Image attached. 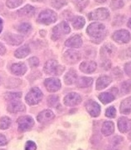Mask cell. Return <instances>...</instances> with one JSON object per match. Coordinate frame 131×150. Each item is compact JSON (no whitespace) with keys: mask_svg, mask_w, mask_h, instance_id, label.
<instances>
[{"mask_svg":"<svg viewBox=\"0 0 131 150\" xmlns=\"http://www.w3.org/2000/svg\"><path fill=\"white\" fill-rule=\"evenodd\" d=\"M86 110L89 112L90 115L92 117H98L100 113V106L96 102L93 100H90L85 105Z\"/></svg>","mask_w":131,"mask_h":150,"instance_id":"e0dca14e","label":"cell"},{"mask_svg":"<svg viewBox=\"0 0 131 150\" xmlns=\"http://www.w3.org/2000/svg\"><path fill=\"white\" fill-rule=\"evenodd\" d=\"M17 123L18 124L19 131L24 132L32 129V127L34 125V120L30 116H22L18 118Z\"/></svg>","mask_w":131,"mask_h":150,"instance_id":"9c48e42d","label":"cell"},{"mask_svg":"<svg viewBox=\"0 0 131 150\" xmlns=\"http://www.w3.org/2000/svg\"><path fill=\"white\" fill-rule=\"evenodd\" d=\"M86 32L92 38V42L99 43L105 37V26L101 23H92L88 26Z\"/></svg>","mask_w":131,"mask_h":150,"instance_id":"6da1fadb","label":"cell"},{"mask_svg":"<svg viewBox=\"0 0 131 150\" xmlns=\"http://www.w3.org/2000/svg\"><path fill=\"white\" fill-rule=\"evenodd\" d=\"M125 5V3L123 0H111L110 2V8L113 10H117L123 8Z\"/></svg>","mask_w":131,"mask_h":150,"instance_id":"d6a6232c","label":"cell"},{"mask_svg":"<svg viewBox=\"0 0 131 150\" xmlns=\"http://www.w3.org/2000/svg\"><path fill=\"white\" fill-rule=\"evenodd\" d=\"M65 45L71 48H81L82 45V38L78 34H75L65 42Z\"/></svg>","mask_w":131,"mask_h":150,"instance_id":"2e32d148","label":"cell"},{"mask_svg":"<svg viewBox=\"0 0 131 150\" xmlns=\"http://www.w3.org/2000/svg\"><path fill=\"white\" fill-rule=\"evenodd\" d=\"M106 150H117L116 149H114V148H109V149H107Z\"/></svg>","mask_w":131,"mask_h":150,"instance_id":"816d5d0a","label":"cell"},{"mask_svg":"<svg viewBox=\"0 0 131 150\" xmlns=\"http://www.w3.org/2000/svg\"><path fill=\"white\" fill-rule=\"evenodd\" d=\"M97 64L94 61H84L80 65V70L85 74H91L95 71Z\"/></svg>","mask_w":131,"mask_h":150,"instance_id":"ac0fdd59","label":"cell"},{"mask_svg":"<svg viewBox=\"0 0 131 150\" xmlns=\"http://www.w3.org/2000/svg\"><path fill=\"white\" fill-rule=\"evenodd\" d=\"M54 118H55L54 112L52 110H50V109H47V110H43L42 112H40L37 115V119L39 123H47L53 120Z\"/></svg>","mask_w":131,"mask_h":150,"instance_id":"9a60e30c","label":"cell"},{"mask_svg":"<svg viewBox=\"0 0 131 150\" xmlns=\"http://www.w3.org/2000/svg\"><path fill=\"white\" fill-rule=\"evenodd\" d=\"M116 52V48L112 43H105L100 48V56L103 59H109L112 58Z\"/></svg>","mask_w":131,"mask_h":150,"instance_id":"30bf717a","label":"cell"},{"mask_svg":"<svg viewBox=\"0 0 131 150\" xmlns=\"http://www.w3.org/2000/svg\"><path fill=\"white\" fill-rule=\"evenodd\" d=\"M90 20H105L110 17V12L105 8H100L89 13Z\"/></svg>","mask_w":131,"mask_h":150,"instance_id":"ba28073f","label":"cell"},{"mask_svg":"<svg viewBox=\"0 0 131 150\" xmlns=\"http://www.w3.org/2000/svg\"><path fill=\"white\" fill-rule=\"evenodd\" d=\"M23 4V0H7V7L8 8H16Z\"/></svg>","mask_w":131,"mask_h":150,"instance_id":"1f68e13d","label":"cell"},{"mask_svg":"<svg viewBox=\"0 0 131 150\" xmlns=\"http://www.w3.org/2000/svg\"><path fill=\"white\" fill-rule=\"evenodd\" d=\"M11 125V119L8 117H2L0 118V129H8Z\"/></svg>","mask_w":131,"mask_h":150,"instance_id":"4dcf8cb0","label":"cell"},{"mask_svg":"<svg viewBox=\"0 0 131 150\" xmlns=\"http://www.w3.org/2000/svg\"><path fill=\"white\" fill-rule=\"evenodd\" d=\"M42 91L38 88H32L30 89V91L27 93L26 95V102L29 104V105H36L38 103L41 102L42 99Z\"/></svg>","mask_w":131,"mask_h":150,"instance_id":"5b68a950","label":"cell"},{"mask_svg":"<svg viewBox=\"0 0 131 150\" xmlns=\"http://www.w3.org/2000/svg\"><path fill=\"white\" fill-rule=\"evenodd\" d=\"M44 85L47 89V91H49L50 93H55L61 88L62 84L58 79L51 78L44 81Z\"/></svg>","mask_w":131,"mask_h":150,"instance_id":"7c38bea8","label":"cell"},{"mask_svg":"<svg viewBox=\"0 0 131 150\" xmlns=\"http://www.w3.org/2000/svg\"><path fill=\"white\" fill-rule=\"evenodd\" d=\"M73 3L79 10H82L89 4V0H73Z\"/></svg>","mask_w":131,"mask_h":150,"instance_id":"e575fe53","label":"cell"},{"mask_svg":"<svg viewBox=\"0 0 131 150\" xmlns=\"http://www.w3.org/2000/svg\"><path fill=\"white\" fill-rule=\"evenodd\" d=\"M118 128L121 133H127L131 130V119L121 117L118 120Z\"/></svg>","mask_w":131,"mask_h":150,"instance_id":"d6986e66","label":"cell"},{"mask_svg":"<svg viewBox=\"0 0 131 150\" xmlns=\"http://www.w3.org/2000/svg\"><path fill=\"white\" fill-rule=\"evenodd\" d=\"M18 15L21 17H32L35 13V8L33 6L27 4L25 7L20 8L17 12Z\"/></svg>","mask_w":131,"mask_h":150,"instance_id":"7402d4cb","label":"cell"},{"mask_svg":"<svg viewBox=\"0 0 131 150\" xmlns=\"http://www.w3.org/2000/svg\"><path fill=\"white\" fill-rule=\"evenodd\" d=\"M29 65L31 66V68H36L39 65V59L36 57H32L28 60Z\"/></svg>","mask_w":131,"mask_h":150,"instance_id":"b9f144b4","label":"cell"},{"mask_svg":"<svg viewBox=\"0 0 131 150\" xmlns=\"http://www.w3.org/2000/svg\"><path fill=\"white\" fill-rule=\"evenodd\" d=\"M116 98V94L112 93V92H105L102 93L99 95V99L100 102L104 104H107L109 103H111Z\"/></svg>","mask_w":131,"mask_h":150,"instance_id":"83f0119b","label":"cell"},{"mask_svg":"<svg viewBox=\"0 0 131 150\" xmlns=\"http://www.w3.org/2000/svg\"><path fill=\"white\" fill-rule=\"evenodd\" d=\"M18 31L22 33H28L32 30V26L27 23H22L17 28Z\"/></svg>","mask_w":131,"mask_h":150,"instance_id":"f546056e","label":"cell"},{"mask_svg":"<svg viewBox=\"0 0 131 150\" xmlns=\"http://www.w3.org/2000/svg\"><path fill=\"white\" fill-rule=\"evenodd\" d=\"M3 20H2V18H0V33L2 32V30H3Z\"/></svg>","mask_w":131,"mask_h":150,"instance_id":"7dc6e473","label":"cell"},{"mask_svg":"<svg viewBox=\"0 0 131 150\" xmlns=\"http://www.w3.org/2000/svg\"><path fill=\"white\" fill-rule=\"evenodd\" d=\"M110 62L109 61V59H104L103 63H102V68L105 70H108L110 69Z\"/></svg>","mask_w":131,"mask_h":150,"instance_id":"7bdbcfd3","label":"cell"},{"mask_svg":"<svg viewBox=\"0 0 131 150\" xmlns=\"http://www.w3.org/2000/svg\"><path fill=\"white\" fill-rule=\"evenodd\" d=\"M25 109H26L25 105L22 102H20L19 100L10 101L8 105V112H12V113H18V112H24Z\"/></svg>","mask_w":131,"mask_h":150,"instance_id":"5bb4252c","label":"cell"},{"mask_svg":"<svg viewBox=\"0 0 131 150\" xmlns=\"http://www.w3.org/2000/svg\"><path fill=\"white\" fill-rule=\"evenodd\" d=\"M12 74L17 76H22L25 74L27 72V67L25 64L23 63H17V64H13L11 66L10 68Z\"/></svg>","mask_w":131,"mask_h":150,"instance_id":"ffe728a7","label":"cell"},{"mask_svg":"<svg viewBox=\"0 0 131 150\" xmlns=\"http://www.w3.org/2000/svg\"><path fill=\"white\" fill-rule=\"evenodd\" d=\"M76 86L78 88H88L93 83V79L92 78H88V77H81L77 78L76 79Z\"/></svg>","mask_w":131,"mask_h":150,"instance_id":"d4e9b609","label":"cell"},{"mask_svg":"<svg viewBox=\"0 0 131 150\" xmlns=\"http://www.w3.org/2000/svg\"><path fill=\"white\" fill-rule=\"evenodd\" d=\"M22 97V93H7L6 98L10 102L13 100H18Z\"/></svg>","mask_w":131,"mask_h":150,"instance_id":"d590c367","label":"cell"},{"mask_svg":"<svg viewBox=\"0 0 131 150\" xmlns=\"http://www.w3.org/2000/svg\"><path fill=\"white\" fill-rule=\"evenodd\" d=\"M120 58L123 59L131 58V47L130 48H127L125 50H124V51L121 53L120 55Z\"/></svg>","mask_w":131,"mask_h":150,"instance_id":"ab89813d","label":"cell"},{"mask_svg":"<svg viewBox=\"0 0 131 150\" xmlns=\"http://www.w3.org/2000/svg\"><path fill=\"white\" fill-rule=\"evenodd\" d=\"M30 52H31V50H30V48L28 47V45H23L16 50L14 53V56L18 59H23L30 54Z\"/></svg>","mask_w":131,"mask_h":150,"instance_id":"484cf974","label":"cell"},{"mask_svg":"<svg viewBox=\"0 0 131 150\" xmlns=\"http://www.w3.org/2000/svg\"><path fill=\"white\" fill-rule=\"evenodd\" d=\"M63 59H64V61L67 64H76L78 61L81 60V53L78 52V51H76V50H73V49H69V50H67L64 53Z\"/></svg>","mask_w":131,"mask_h":150,"instance_id":"52a82bcc","label":"cell"},{"mask_svg":"<svg viewBox=\"0 0 131 150\" xmlns=\"http://www.w3.org/2000/svg\"><path fill=\"white\" fill-rule=\"evenodd\" d=\"M76 79H77V74L74 69L69 70L64 76V82L67 85H71L75 83L76 82Z\"/></svg>","mask_w":131,"mask_h":150,"instance_id":"603a6c76","label":"cell"},{"mask_svg":"<svg viewBox=\"0 0 131 150\" xmlns=\"http://www.w3.org/2000/svg\"><path fill=\"white\" fill-rule=\"evenodd\" d=\"M120 91L123 94H127L131 91V81L128 80L122 83L120 88Z\"/></svg>","mask_w":131,"mask_h":150,"instance_id":"836d02e7","label":"cell"},{"mask_svg":"<svg viewBox=\"0 0 131 150\" xmlns=\"http://www.w3.org/2000/svg\"><path fill=\"white\" fill-rule=\"evenodd\" d=\"M116 115V110L115 107H109L105 111V116L108 118H115Z\"/></svg>","mask_w":131,"mask_h":150,"instance_id":"74e56055","label":"cell"},{"mask_svg":"<svg viewBox=\"0 0 131 150\" xmlns=\"http://www.w3.org/2000/svg\"><path fill=\"white\" fill-rule=\"evenodd\" d=\"M65 68L58 64L56 60H48L45 64L44 71L47 74L49 75H60L62 74Z\"/></svg>","mask_w":131,"mask_h":150,"instance_id":"3957f363","label":"cell"},{"mask_svg":"<svg viewBox=\"0 0 131 150\" xmlns=\"http://www.w3.org/2000/svg\"><path fill=\"white\" fill-rule=\"evenodd\" d=\"M95 2H97V3H100V4H102V3H105L106 2L107 0H95Z\"/></svg>","mask_w":131,"mask_h":150,"instance_id":"c3c4849f","label":"cell"},{"mask_svg":"<svg viewBox=\"0 0 131 150\" xmlns=\"http://www.w3.org/2000/svg\"><path fill=\"white\" fill-rule=\"evenodd\" d=\"M70 32H71V28H70L68 23L67 22H62L53 28L52 38L56 41L60 38L62 37L63 35L68 34Z\"/></svg>","mask_w":131,"mask_h":150,"instance_id":"277c9868","label":"cell"},{"mask_svg":"<svg viewBox=\"0 0 131 150\" xmlns=\"http://www.w3.org/2000/svg\"><path fill=\"white\" fill-rule=\"evenodd\" d=\"M4 39L5 40L7 43H8L9 45H13V46H18L19 44H21L23 42V37L18 34H13L8 33H6L4 37Z\"/></svg>","mask_w":131,"mask_h":150,"instance_id":"4fadbf2b","label":"cell"},{"mask_svg":"<svg viewBox=\"0 0 131 150\" xmlns=\"http://www.w3.org/2000/svg\"><path fill=\"white\" fill-rule=\"evenodd\" d=\"M128 27H129V28L131 29V18L129 19V21H128Z\"/></svg>","mask_w":131,"mask_h":150,"instance_id":"681fc988","label":"cell"},{"mask_svg":"<svg viewBox=\"0 0 131 150\" xmlns=\"http://www.w3.org/2000/svg\"><path fill=\"white\" fill-rule=\"evenodd\" d=\"M81 97L80 94L76 93H70L67 95H66L64 98V104L66 106H69V107H72V106H76L79 104L81 102Z\"/></svg>","mask_w":131,"mask_h":150,"instance_id":"8fae6325","label":"cell"},{"mask_svg":"<svg viewBox=\"0 0 131 150\" xmlns=\"http://www.w3.org/2000/svg\"><path fill=\"white\" fill-rule=\"evenodd\" d=\"M71 24L74 27V28L76 29H81L84 27L85 24V18L81 16H76L73 18L71 20Z\"/></svg>","mask_w":131,"mask_h":150,"instance_id":"f1b7e54d","label":"cell"},{"mask_svg":"<svg viewBox=\"0 0 131 150\" xmlns=\"http://www.w3.org/2000/svg\"><path fill=\"white\" fill-rule=\"evenodd\" d=\"M0 150H4V149H0Z\"/></svg>","mask_w":131,"mask_h":150,"instance_id":"f5cc1de1","label":"cell"},{"mask_svg":"<svg viewBox=\"0 0 131 150\" xmlns=\"http://www.w3.org/2000/svg\"><path fill=\"white\" fill-rule=\"evenodd\" d=\"M114 131H115V124L112 122L106 121L103 123L101 128V133L104 136H110L114 133Z\"/></svg>","mask_w":131,"mask_h":150,"instance_id":"cb8c5ba5","label":"cell"},{"mask_svg":"<svg viewBox=\"0 0 131 150\" xmlns=\"http://www.w3.org/2000/svg\"><path fill=\"white\" fill-rule=\"evenodd\" d=\"M37 145L32 141H27L25 144V150H36Z\"/></svg>","mask_w":131,"mask_h":150,"instance_id":"60d3db41","label":"cell"},{"mask_svg":"<svg viewBox=\"0 0 131 150\" xmlns=\"http://www.w3.org/2000/svg\"><path fill=\"white\" fill-rule=\"evenodd\" d=\"M66 4H67V2L65 0H53L52 2V5L56 8H61Z\"/></svg>","mask_w":131,"mask_h":150,"instance_id":"f35d334b","label":"cell"},{"mask_svg":"<svg viewBox=\"0 0 131 150\" xmlns=\"http://www.w3.org/2000/svg\"><path fill=\"white\" fill-rule=\"evenodd\" d=\"M112 38L116 41V43L123 44V43H127L130 41L131 34L129 31L125 29H120L118 30L113 33Z\"/></svg>","mask_w":131,"mask_h":150,"instance_id":"8992f818","label":"cell"},{"mask_svg":"<svg viewBox=\"0 0 131 150\" xmlns=\"http://www.w3.org/2000/svg\"><path fill=\"white\" fill-rule=\"evenodd\" d=\"M58 101H59V98L57 95H51L47 98V103L51 107H54L57 103Z\"/></svg>","mask_w":131,"mask_h":150,"instance_id":"8d00e7d4","label":"cell"},{"mask_svg":"<svg viewBox=\"0 0 131 150\" xmlns=\"http://www.w3.org/2000/svg\"><path fill=\"white\" fill-rule=\"evenodd\" d=\"M6 48L4 47V45L3 43H0V55H4L6 54Z\"/></svg>","mask_w":131,"mask_h":150,"instance_id":"bcb514c9","label":"cell"},{"mask_svg":"<svg viewBox=\"0 0 131 150\" xmlns=\"http://www.w3.org/2000/svg\"><path fill=\"white\" fill-rule=\"evenodd\" d=\"M130 9H131V6H130Z\"/></svg>","mask_w":131,"mask_h":150,"instance_id":"11a10c76","label":"cell"},{"mask_svg":"<svg viewBox=\"0 0 131 150\" xmlns=\"http://www.w3.org/2000/svg\"><path fill=\"white\" fill-rule=\"evenodd\" d=\"M7 144V139L4 135L0 134V146H4Z\"/></svg>","mask_w":131,"mask_h":150,"instance_id":"f6af8a7d","label":"cell"},{"mask_svg":"<svg viewBox=\"0 0 131 150\" xmlns=\"http://www.w3.org/2000/svg\"><path fill=\"white\" fill-rule=\"evenodd\" d=\"M125 72L128 76H131V62H129L125 65Z\"/></svg>","mask_w":131,"mask_h":150,"instance_id":"ee69618b","label":"cell"},{"mask_svg":"<svg viewBox=\"0 0 131 150\" xmlns=\"http://www.w3.org/2000/svg\"><path fill=\"white\" fill-rule=\"evenodd\" d=\"M120 110L121 113L124 114L131 113V97H129L128 98H125L121 102Z\"/></svg>","mask_w":131,"mask_h":150,"instance_id":"4316f807","label":"cell"},{"mask_svg":"<svg viewBox=\"0 0 131 150\" xmlns=\"http://www.w3.org/2000/svg\"><path fill=\"white\" fill-rule=\"evenodd\" d=\"M32 2H42L43 0H31Z\"/></svg>","mask_w":131,"mask_h":150,"instance_id":"f907efd6","label":"cell"},{"mask_svg":"<svg viewBox=\"0 0 131 150\" xmlns=\"http://www.w3.org/2000/svg\"><path fill=\"white\" fill-rule=\"evenodd\" d=\"M130 149H131V146H130Z\"/></svg>","mask_w":131,"mask_h":150,"instance_id":"db71d44e","label":"cell"},{"mask_svg":"<svg viewBox=\"0 0 131 150\" xmlns=\"http://www.w3.org/2000/svg\"><path fill=\"white\" fill-rule=\"evenodd\" d=\"M57 15L54 11L51 9H46L40 13L37 18V22L42 24L49 25L57 21Z\"/></svg>","mask_w":131,"mask_h":150,"instance_id":"7a4b0ae2","label":"cell"},{"mask_svg":"<svg viewBox=\"0 0 131 150\" xmlns=\"http://www.w3.org/2000/svg\"><path fill=\"white\" fill-rule=\"evenodd\" d=\"M112 82L111 78L109 76H101L96 81V89L102 90L110 85Z\"/></svg>","mask_w":131,"mask_h":150,"instance_id":"44dd1931","label":"cell"}]
</instances>
